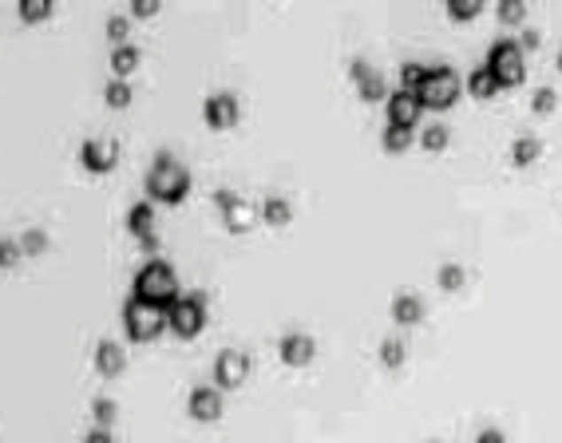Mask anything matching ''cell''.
<instances>
[{
  "mask_svg": "<svg viewBox=\"0 0 562 443\" xmlns=\"http://www.w3.org/2000/svg\"><path fill=\"white\" fill-rule=\"evenodd\" d=\"M194 178L191 170H186V163L175 155V151H159L155 163H151L147 170V194L151 202H163V206H178V202L191 194Z\"/></svg>",
  "mask_w": 562,
  "mask_h": 443,
  "instance_id": "1",
  "label": "cell"
},
{
  "mask_svg": "<svg viewBox=\"0 0 562 443\" xmlns=\"http://www.w3.org/2000/svg\"><path fill=\"white\" fill-rule=\"evenodd\" d=\"M131 297H139V301H147V305H159V309L167 313L183 293H178V277H175V269H170L163 258H151V261H143L139 274H135V281H131Z\"/></svg>",
  "mask_w": 562,
  "mask_h": 443,
  "instance_id": "2",
  "label": "cell"
},
{
  "mask_svg": "<svg viewBox=\"0 0 562 443\" xmlns=\"http://www.w3.org/2000/svg\"><path fill=\"white\" fill-rule=\"evenodd\" d=\"M459 91H464V80L456 75V67L440 64V67H428L416 99H420L424 111H451L459 104Z\"/></svg>",
  "mask_w": 562,
  "mask_h": 443,
  "instance_id": "3",
  "label": "cell"
},
{
  "mask_svg": "<svg viewBox=\"0 0 562 443\" xmlns=\"http://www.w3.org/2000/svg\"><path fill=\"white\" fill-rule=\"evenodd\" d=\"M483 64L491 67V75H496L499 91L507 88H523L527 83V59H523V48H519V40H496V44L488 48V59Z\"/></svg>",
  "mask_w": 562,
  "mask_h": 443,
  "instance_id": "4",
  "label": "cell"
},
{
  "mask_svg": "<svg viewBox=\"0 0 562 443\" xmlns=\"http://www.w3.org/2000/svg\"><path fill=\"white\" fill-rule=\"evenodd\" d=\"M167 329L178 340H194L207 329V297L202 293H183L175 305L167 309Z\"/></svg>",
  "mask_w": 562,
  "mask_h": 443,
  "instance_id": "5",
  "label": "cell"
},
{
  "mask_svg": "<svg viewBox=\"0 0 562 443\" xmlns=\"http://www.w3.org/2000/svg\"><path fill=\"white\" fill-rule=\"evenodd\" d=\"M123 329L131 340L147 345V340H155L159 332L167 329V313L159 309V305H147V301H139V297H131V301L123 305Z\"/></svg>",
  "mask_w": 562,
  "mask_h": 443,
  "instance_id": "6",
  "label": "cell"
},
{
  "mask_svg": "<svg viewBox=\"0 0 562 443\" xmlns=\"http://www.w3.org/2000/svg\"><path fill=\"white\" fill-rule=\"evenodd\" d=\"M215 206H218V214H222L226 234H246V229H254V222H258V206H254L246 194L230 190V186L215 190Z\"/></svg>",
  "mask_w": 562,
  "mask_h": 443,
  "instance_id": "7",
  "label": "cell"
},
{
  "mask_svg": "<svg viewBox=\"0 0 562 443\" xmlns=\"http://www.w3.org/2000/svg\"><path fill=\"white\" fill-rule=\"evenodd\" d=\"M238 119H242V99L234 91H215L202 99V123L210 131H230V127H238Z\"/></svg>",
  "mask_w": 562,
  "mask_h": 443,
  "instance_id": "8",
  "label": "cell"
},
{
  "mask_svg": "<svg viewBox=\"0 0 562 443\" xmlns=\"http://www.w3.org/2000/svg\"><path fill=\"white\" fill-rule=\"evenodd\" d=\"M250 356L242 353V348H222V353L215 356V385L218 392H234L242 388L246 380H250Z\"/></svg>",
  "mask_w": 562,
  "mask_h": 443,
  "instance_id": "9",
  "label": "cell"
},
{
  "mask_svg": "<svg viewBox=\"0 0 562 443\" xmlns=\"http://www.w3.org/2000/svg\"><path fill=\"white\" fill-rule=\"evenodd\" d=\"M80 163L91 175H112L119 163V139H83L80 147Z\"/></svg>",
  "mask_w": 562,
  "mask_h": 443,
  "instance_id": "10",
  "label": "cell"
},
{
  "mask_svg": "<svg viewBox=\"0 0 562 443\" xmlns=\"http://www.w3.org/2000/svg\"><path fill=\"white\" fill-rule=\"evenodd\" d=\"M186 412H191V420H199V424L222 420V392H218L215 385L191 388V396H186Z\"/></svg>",
  "mask_w": 562,
  "mask_h": 443,
  "instance_id": "11",
  "label": "cell"
},
{
  "mask_svg": "<svg viewBox=\"0 0 562 443\" xmlns=\"http://www.w3.org/2000/svg\"><path fill=\"white\" fill-rule=\"evenodd\" d=\"M385 111H388V127H404V131H416V123H420V115H424L420 99H416L412 91H388Z\"/></svg>",
  "mask_w": 562,
  "mask_h": 443,
  "instance_id": "12",
  "label": "cell"
},
{
  "mask_svg": "<svg viewBox=\"0 0 562 443\" xmlns=\"http://www.w3.org/2000/svg\"><path fill=\"white\" fill-rule=\"evenodd\" d=\"M277 356L289 369H305V364H313V356H317V340H313L309 332H285V337L277 340Z\"/></svg>",
  "mask_w": 562,
  "mask_h": 443,
  "instance_id": "13",
  "label": "cell"
},
{
  "mask_svg": "<svg viewBox=\"0 0 562 443\" xmlns=\"http://www.w3.org/2000/svg\"><path fill=\"white\" fill-rule=\"evenodd\" d=\"M91 364H96V372H99V377H107V380L123 377V369H127L123 345H119V340H99L96 353H91Z\"/></svg>",
  "mask_w": 562,
  "mask_h": 443,
  "instance_id": "14",
  "label": "cell"
},
{
  "mask_svg": "<svg viewBox=\"0 0 562 443\" xmlns=\"http://www.w3.org/2000/svg\"><path fill=\"white\" fill-rule=\"evenodd\" d=\"M424 313H428V305H424V297L416 293H396L393 297V321L400 329H412L424 321Z\"/></svg>",
  "mask_w": 562,
  "mask_h": 443,
  "instance_id": "15",
  "label": "cell"
},
{
  "mask_svg": "<svg viewBox=\"0 0 562 443\" xmlns=\"http://www.w3.org/2000/svg\"><path fill=\"white\" fill-rule=\"evenodd\" d=\"M542 159V139L539 135H519L515 143H511V167H519V170H527V167H535Z\"/></svg>",
  "mask_w": 562,
  "mask_h": 443,
  "instance_id": "16",
  "label": "cell"
},
{
  "mask_svg": "<svg viewBox=\"0 0 562 443\" xmlns=\"http://www.w3.org/2000/svg\"><path fill=\"white\" fill-rule=\"evenodd\" d=\"M261 222H266V226H274V229H285L289 222H293V202L285 198V194H269L266 202H261Z\"/></svg>",
  "mask_w": 562,
  "mask_h": 443,
  "instance_id": "17",
  "label": "cell"
},
{
  "mask_svg": "<svg viewBox=\"0 0 562 443\" xmlns=\"http://www.w3.org/2000/svg\"><path fill=\"white\" fill-rule=\"evenodd\" d=\"M127 234H131L135 242L155 234V206H151V202H135V206L127 210Z\"/></svg>",
  "mask_w": 562,
  "mask_h": 443,
  "instance_id": "18",
  "label": "cell"
},
{
  "mask_svg": "<svg viewBox=\"0 0 562 443\" xmlns=\"http://www.w3.org/2000/svg\"><path fill=\"white\" fill-rule=\"evenodd\" d=\"M464 88L472 91V99H496L499 96V83H496V75H491L488 64L472 67V75L464 80Z\"/></svg>",
  "mask_w": 562,
  "mask_h": 443,
  "instance_id": "19",
  "label": "cell"
},
{
  "mask_svg": "<svg viewBox=\"0 0 562 443\" xmlns=\"http://www.w3.org/2000/svg\"><path fill=\"white\" fill-rule=\"evenodd\" d=\"M139 59H143V52L135 44H119V48H112V80H127V75L139 67Z\"/></svg>",
  "mask_w": 562,
  "mask_h": 443,
  "instance_id": "20",
  "label": "cell"
},
{
  "mask_svg": "<svg viewBox=\"0 0 562 443\" xmlns=\"http://www.w3.org/2000/svg\"><path fill=\"white\" fill-rule=\"evenodd\" d=\"M377 361L385 364V369H393V372H396V369H404V364H408V345H404L400 337H385V340H380Z\"/></svg>",
  "mask_w": 562,
  "mask_h": 443,
  "instance_id": "21",
  "label": "cell"
},
{
  "mask_svg": "<svg viewBox=\"0 0 562 443\" xmlns=\"http://www.w3.org/2000/svg\"><path fill=\"white\" fill-rule=\"evenodd\" d=\"M52 12H56V0H20L16 4V16L24 24H44V20H52Z\"/></svg>",
  "mask_w": 562,
  "mask_h": 443,
  "instance_id": "22",
  "label": "cell"
},
{
  "mask_svg": "<svg viewBox=\"0 0 562 443\" xmlns=\"http://www.w3.org/2000/svg\"><path fill=\"white\" fill-rule=\"evenodd\" d=\"M356 96H361L364 104H385V99H388V83H385V75H380V72H369L361 83H356Z\"/></svg>",
  "mask_w": 562,
  "mask_h": 443,
  "instance_id": "23",
  "label": "cell"
},
{
  "mask_svg": "<svg viewBox=\"0 0 562 443\" xmlns=\"http://www.w3.org/2000/svg\"><path fill=\"white\" fill-rule=\"evenodd\" d=\"M436 285L444 289V293H459V289L467 285V269L459 266V261H444V266L436 269Z\"/></svg>",
  "mask_w": 562,
  "mask_h": 443,
  "instance_id": "24",
  "label": "cell"
},
{
  "mask_svg": "<svg viewBox=\"0 0 562 443\" xmlns=\"http://www.w3.org/2000/svg\"><path fill=\"white\" fill-rule=\"evenodd\" d=\"M448 143H451V131H448L444 123H428V127L420 131V147L428 151V155H444Z\"/></svg>",
  "mask_w": 562,
  "mask_h": 443,
  "instance_id": "25",
  "label": "cell"
},
{
  "mask_svg": "<svg viewBox=\"0 0 562 443\" xmlns=\"http://www.w3.org/2000/svg\"><path fill=\"white\" fill-rule=\"evenodd\" d=\"M412 139L416 135L404 131V127H385V131H380V147H385V155H408Z\"/></svg>",
  "mask_w": 562,
  "mask_h": 443,
  "instance_id": "26",
  "label": "cell"
},
{
  "mask_svg": "<svg viewBox=\"0 0 562 443\" xmlns=\"http://www.w3.org/2000/svg\"><path fill=\"white\" fill-rule=\"evenodd\" d=\"M48 245H52V237H48V229H40V226H28L20 234L24 258H40V253H48Z\"/></svg>",
  "mask_w": 562,
  "mask_h": 443,
  "instance_id": "27",
  "label": "cell"
},
{
  "mask_svg": "<svg viewBox=\"0 0 562 443\" xmlns=\"http://www.w3.org/2000/svg\"><path fill=\"white\" fill-rule=\"evenodd\" d=\"M496 16L503 28H523L527 24V0H503V4H496Z\"/></svg>",
  "mask_w": 562,
  "mask_h": 443,
  "instance_id": "28",
  "label": "cell"
},
{
  "mask_svg": "<svg viewBox=\"0 0 562 443\" xmlns=\"http://www.w3.org/2000/svg\"><path fill=\"white\" fill-rule=\"evenodd\" d=\"M444 12H448L451 24H472L475 16L483 12V4H480V0H448Z\"/></svg>",
  "mask_w": 562,
  "mask_h": 443,
  "instance_id": "29",
  "label": "cell"
},
{
  "mask_svg": "<svg viewBox=\"0 0 562 443\" xmlns=\"http://www.w3.org/2000/svg\"><path fill=\"white\" fill-rule=\"evenodd\" d=\"M131 99H135V91H131V83H127V80H112V83L104 88V104L112 107V111L131 107Z\"/></svg>",
  "mask_w": 562,
  "mask_h": 443,
  "instance_id": "30",
  "label": "cell"
},
{
  "mask_svg": "<svg viewBox=\"0 0 562 443\" xmlns=\"http://www.w3.org/2000/svg\"><path fill=\"white\" fill-rule=\"evenodd\" d=\"M91 420H96V428H112L119 420V404L112 396H96L91 400Z\"/></svg>",
  "mask_w": 562,
  "mask_h": 443,
  "instance_id": "31",
  "label": "cell"
},
{
  "mask_svg": "<svg viewBox=\"0 0 562 443\" xmlns=\"http://www.w3.org/2000/svg\"><path fill=\"white\" fill-rule=\"evenodd\" d=\"M104 32H107V40H112V48L119 44H131V16H123V12H112L107 16V24H104Z\"/></svg>",
  "mask_w": 562,
  "mask_h": 443,
  "instance_id": "32",
  "label": "cell"
},
{
  "mask_svg": "<svg viewBox=\"0 0 562 443\" xmlns=\"http://www.w3.org/2000/svg\"><path fill=\"white\" fill-rule=\"evenodd\" d=\"M424 75H428V64H404L400 67V91H420V83H424Z\"/></svg>",
  "mask_w": 562,
  "mask_h": 443,
  "instance_id": "33",
  "label": "cell"
},
{
  "mask_svg": "<svg viewBox=\"0 0 562 443\" xmlns=\"http://www.w3.org/2000/svg\"><path fill=\"white\" fill-rule=\"evenodd\" d=\"M24 261L20 237H0V269H16Z\"/></svg>",
  "mask_w": 562,
  "mask_h": 443,
  "instance_id": "34",
  "label": "cell"
},
{
  "mask_svg": "<svg viewBox=\"0 0 562 443\" xmlns=\"http://www.w3.org/2000/svg\"><path fill=\"white\" fill-rule=\"evenodd\" d=\"M555 107H558V91L555 88H535V96H531L535 115H555Z\"/></svg>",
  "mask_w": 562,
  "mask_h": 443,
  "instance_id": "35",
  "label": "cell"
},
{
  "mask_svg": "<svg viewBox=\"0 0 562 443\" xmlns=\"http://www.w3.org/2000/svg\"><path fill=\"white\" fill-rule=\"evenodd\" d=\"M159 0H131V16L135 20H151V16H159Z\"/></svg>",
  "mask_w": 562,
  "mask_h": 443,
  "instance_id": "36",
  "label": "cell"
},
{
  "mask_svg": "<svg viewBox=\"0 0 562 443\" xmlns=\"http://www.w3.org/2000/svg\"><path fill=\"white\" fill-rule=\"evenodd\" d=\"M369 72H377V67H372L364 56H353V64H348V80H353V83H361Z\"/></svg>",
  "mask_w": 562,
  "mask_h": 443,
  "instance_id": "37",
  "label": "cell"
},
{
  "mask_svg": "<svg viewBox=\"0 0 562 443\" xmlns=\"http://www.w3.org/2000/svg\"><path fill=\"white\" fill-rule=\"evenodd\" d=\"M539 44H542V32H539V28H527L523 40H519V48H523V52H535Z\"/></svg>",
  "mask_w": 562,
  "mask_h": 443,
  "instance_id": "38",
  "label": "cell"
},
{
  "mask_svg": "<svg viewBox=\"0 0 562 443\" xmlns=\"http://www.w3.org/2000/svg\"><path fill=\"white\" fill-rule=\"evenodd\" d=\"M475 443H507V436H503V428H483L475 436Z\"/></svg>",
  "mask_w": 562,
  "mask_h": 443,
  "instance_id": "39",
  "label": "cell"
},
{
  "mask_svg": "<svg viewBox=\"0 0 562 443\" xmlns=\"http://www.w3.org/2000/svg\"><path fill=\"white\" fill-rule=\"evenodd\" d=\"M83 443H115V436H112V428H91L83 436Z\"/></svg>",
  "mask_w": 562,
  "mask_h": 443,
  "instance_id": "40",
  "label": "cell"
},
{
  "mask_svg": "<svg viewBox=\"0 0 562 443\" xmlns=\"http://www.w3.org/2000/svg\"><path fill=\"white\" fill-rule=\"evenodd\" d=\"M159 245H163V242H159V234H147V237H139V250L147 253V258H151V253H159Z\"/></svg>",
  "mask_w": 562,
  "mask_h": 443,
  "instance_id": "41",
  "label": "cell"
},
{
  "mask_svg": "<svg viewBox=\"0 0 562 443\" xmlns=\"http://www.w3.org/2000/svg\"><path fill=\"white\" fill-rule=\"evenodd\" d=\"M558 72H562V48H558Z\"/></svg>",
  "mask_w": 562,
  "mask_h": 443,
  "instance_id": "42",
  "label": "cell"
},
{
  "mask_svg": "<svg viewBox=\"0 0 562 443\" xmlns=\"http://www.w3.org/2000/svg\"><path fill=\"white\" fill-rule=\"evenodd\" d=\"M428 443H440V439H428Z\"/></svg>",
  "mask_w": 562,
  "mask_h": 443,
  "instance_id": "43",
  "label": "cell"
}]
</instances>
